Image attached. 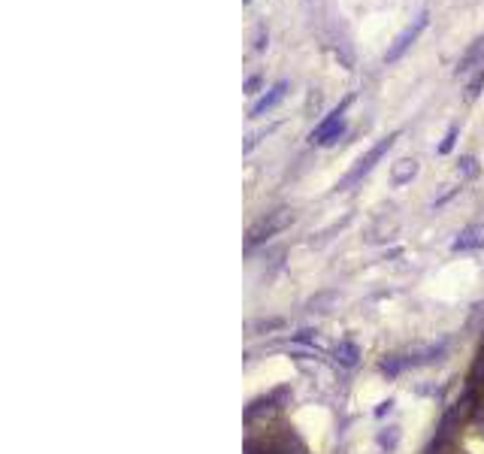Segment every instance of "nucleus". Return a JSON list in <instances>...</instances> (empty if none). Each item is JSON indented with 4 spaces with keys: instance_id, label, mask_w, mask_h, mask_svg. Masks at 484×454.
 <instances>
[{
    "instance_id": "f257e3e1",
    "label": "nucleus",
    "mask_w": 484,
    "mask_h": 454,
    "mask_svg": "<svg viewBox=\"0 0 484 454\" xmlns=\"http://www.w3.org/2000/svg\"><path fill=\"white\" fill-rule=\"evenodd\" d=\"M397 136H400V133H390V136H385V140H378V143H375L373 148H369V151H366V155H363V158H361L358 163H354V170H351V173L346 176V179H342V182H339V191H346V188H351L354 182H361V179H363V176H366L369 170H373V167H375V163H378V161H381V158H385V155H388V151L393 148V143H397Z\"/></svg>"
},
{
    "instance_id": "f03ea898",
    "label": "nucleus",
    "mask_w": 484,
    "mask_h": 454,
    "mask_svg": "<svg viewBox=\"0 0 484 454\" xmlns=\"http://www.w3.org/2000/svg\"><path fill=\"white\" fill-rule=\"evenodd\" d=\"M291 221H294V212H291V209L266 212V216H263L258 224H251V231H248V246H261V243H266V239L276 236L278 231H285Z\"/></svg>"
},
{
    "instance_id": "7ed1b4c3",
    "label": "nucleus",
    "mask_w": 484,
    "mask_h": 454,
    "mask_svg": "<svg viewBox=\"0 0 484 454\" xmlns=\"http://www.w3.org/2000/svg\"><path fill=\"white\" fill-rule=\"evenodd\" d=\"M351 106V97H346V100H342V104L333 109V112H330V116L321 121V124H318V128L312 131V143H318V146H330V143H336L339 140V136H342V131H346V128H342V116H346V109Z\"/></svg>"
},
{
    "instance_id": "20e7f679",
    "label": "nucleus",
    "mask_w": 484,
    "mask_h": 454,
    "mask_svg": "<svg viewBox=\"0 0 484 454\" xmlns=\"http://www.w3.org/2000/svg\"><path fill=\"white\" fill-rule=\"evenodd\" d=\"M427 19H430L427 12H421V16H418V19L409 24V28H405V31L397 36V40L390 43V49L385 52V61H388V64H397V61H400V58H403V55L415 46V40H418V36H421V31L427 28Z\"/></svg>"
},
{
    "instance_id": "39448f33",
    "label": "nucleus",
    "mask_w": 484,
    "mask_h": 454,
    "mask_svg": "<svg viewBox=\"0 0 484 454\" xmlns=\"http://www.w3.org/2000/svg\"><path fill=\"white\" fill-rule=\"evenodd\" d=\"M285 94H288V82H276V85L270 88V91H266V94L258 100V104L251 106V116H254V118L266 116V112H270V109H276L278 104H282V100H285Z\"/></svg>"
},
{
    "instance_id": "423d86ee",
    "label": "nucleus",
    "mask_w": 484,
    "mask_h": 454,
    "mask_svg": "<svg viewBox=\"0 0 484 454\" xmlns=\"http://www.w3.org/2000/svg\"><path fill=\"white\" fill-rule=\"evenodd\" d=\"M484 246V227L481 224H469L466 231L457 233V239L451 243V251H473Z\"/></svg>"
},
{
    "instance_id": "0eeeda50",
    "label": "nucleus",
    "mask_w": 484,
    "mask_h": 454,
    "mask_svg": "<svg viewBox=\"0 0 484 454\" xmlns=\"http://www.w3.org/2000/svg\"><path fill=\"white\" fill-rule=\"evenodd\" d=\"M475 67H484V36H478V40L466 49L463 58L457 61V70H454V73H457V76H466L469 70H475Z\"/></svg>"
},
{
    "instance_id": "6e6552de",
    "label": "nucleus",
    "mask_w": 484,
    "mask_h": 454,
    "mask_svg": "<svg viewBox=\"0 0 484 454\" xmlns=\"http://www.w3.org/2000/svg\"><path fill=\"white\" fill-rule=\"evenodd\" d=\"M415 173H418V161H409V158H405V161H400L397 167H393V176H390V179H393V185H405V182L415 179Z\"/></svg>"
},
{
    "instance_id": "1a4fd4ad",
    "label": "nucleus",
    "mask_w": 484,
    "mask_h": 454,
    "mask_svg": "<svg viewBox=\"0 0 484 454\" xmlns=\"http://www.w3.org/2000/svg\"><path fill=\"white\" fill-rule=\"evenodd\" d=\"M358 355H361V351H358V345H354V343H342L336 348V360L342 363V367H354V363H358Z\"/></svg>"
},
{
    "instance_id": "9d476101",
    "label": "nucleus",
    "mask_w": 484,
    "mask_h": 454,
    "mask_svg": "<svg viewBox=\"0 0 484 454\" xmlns=\"http://www.w3.org/2000/svg\"><path fill=\"white\" fill-rule=\"evenodd\" d=\"M460 173H463V176H478V161H475L473 155L460 158Z\"/></svg>"
},
{
    "instance_id": "9b49d317",
    "label": "nucleus",
    "mask_w": 484,
    "mask_h": 454,
    "mask_svg": "<svg viewBox=\"0 0 484 454\" xmlns=\"http://www.w3.org/2000/svg\"><path fill=\"white\" fill-rule=\"evenodd\" d=\"M454 140H457V128L451 124V128H448V133H445V140H442V146H439V151H442V155H448V151H451V146H454Z\"/></svg>"
},
{
    "instance_id": "f8f14e48",
    "label": "nucleus",
    "mask_w": 484,
    "mask_h": 454,
    "mask_svg": "<svg viewBox=\"0 0 484 454\" xmlns=\"http://www.w3.org/2000/svg\"><path fill=\"white\" fill-rule=\"evenodd\" d=\"M481 85H484V70L475 76V79H473V85H469V97H475L478 91H481Z\"/></svg>"
},
{
    "instance_id": "ddd939ff",
    "label": "nucleus",
    "mask_w": 484,
    "mask_h": 454,
    "mask_svg": "<svg viewBox=\"0 0 484 454\" xmlns=\"http://www.w3.org/2000/svg\"><path fill=\"white\" fill-rule=\"evenodd\" d=\"M261 85V79H258V76H251V79H248V85H246V91H254V88H258Z\"/></svg>"
}]
</instances>
